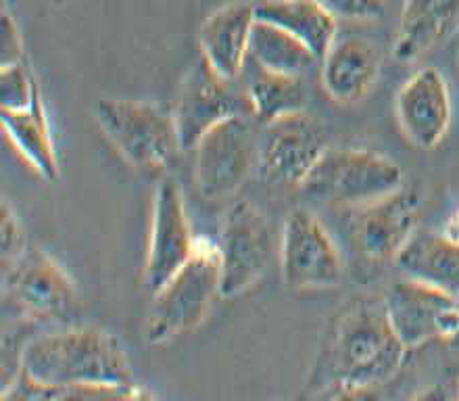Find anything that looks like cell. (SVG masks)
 Instances as JSON below:
<instances>
[{
  "label": "cell",
  "instance_id": "e0dca14e",
  "mask_svg": "<svg viewBox=\"0 0 459 401\" xmlns=\"http://www.w3.org/2000/svg\"><path fill=\"white\" fill-rule=\"evenodd\" d=\"M380 74V50L359 36L336 38L324 55L322 84L334 103L353 105L372 91Z\"/></svg>",
  "mask_w": 459,
  "mask_h": 401
},
{
  "label": "cell",
  "instance_id": "5b68a950",
  "mask_svg": "<svg viewBox=\"0 0 459 401\" xmlns=\"http://www.w3.org/2000/svg\"><path fill=\"white\" fill-rule=\"evenodd\" d=\"M97 124L115 151L134 168H161L180 149L174 116L132 99H100Z\"/></svg>",
  "mask_w": 459,
  "mask_h": 401
},
{
  "label": "cell",
  "instance_id": "d4e9b609",
  "mask_svg": "<svg viewBox=\"0 0 459 401\" xmlns=\"http://www.w3.org/2000/svg\"><path fill=\"white\" fill-rule=\"evenodd\" d=\"M28 251L25 237L19 224L15 209L11 207L9 201L3 203V266H11L17 262L23 253Z\"/></svg>",
  "mask_w": 459,
  "mask_h": 401
},
{
  "label": "cell",
  "instance_id": "d6986e66",
  "mask_svg": "<svg viewBox=\"0 0 459 401\" xmlns=\"http://www.w3.org/2000/svg\"><path fill=\"white\" fill-rule=\"evenodd\" d=\"M255 15L276 28L289 31L303 42L316 59H324L339 31V22L324 0H261Z\"/></svg>",
  "mask_w": 459,
  "mask_h": 401
},
{
  "label": "cell",
  "instance_id": "44dd1931",
  "mask_svg": "<svg viewBox=\"0 0 459 401\" xmlns=\"http://www.w3.org/2000/svg\"><path fill=\"white\" fill-rule=\"evenodd\" d=\"M403 276L459 299V240L445 232H416L394 259Z\"/></svg>",
  "mask_w": 459,
  "mask_h": 401
},
{
  "label": "cell",
  "instance_id": "5bb4252c",
  "mask_svg": "<svg viewBox=\"0 0 459 401\" xmlns=\"http://www.w3.org/2000/svg\"><path fill=\"white\" fill-rule=\"evenodd\" d=\"M394 111L401 132L418 149H435L447 136L454 105L445 75L437 67L413 72L399 88Z\"/></svg>",
  "mask_w": 459,
  "mask_h": 401
},
{
  "label": "cell",
  "instance_id": "8992f818",
  "mask_svg": "<svg viewBox=\"0 0 459 401\" xmlns=\"http://www.w3.org/2000/svg\"><path fill=\"white\" fill-rule=\"evenodd\" d=\"M251 118L226 119L195 146L196 184L205 199L220 201L232 196L259 163L261 134Z\"/></svg>",
  "mask_w": 459,
  "mask_h": 401
},
{
  "label": "cell",
  "instance_id": "7a4b0ae2",
  "mask_svg": "<svg viewBox=\"0 0 459 401\" xmlns=\"http://www.w3.org/2000/svg\"><path fill=\"white\" fill-rule=\"evenodd\" d=\"M22 372L48 389L134 387L124 345L109 330L97 327H72L30 339Z\"/></svg>",
  "mask_w": 459,
  "mask_h": 401
},
{
  "label": "cell",
  "instance_id": "7402d4cb",
  "mask_svg": "<svg viewBox=\"0 0 459 401\" xmlns=\"http://www.w3.org/2000/svg\"><path fill=\"white\" fill-rule=\"evenodd\" d=\"M247 99L251 105V116L267 126L305 111L307 91L303 86V78L272 74L257 67V75L247 88Z\"/></svg>",
  "mask_w": 459,
  "mask_h": 401
},
{
  "label": "cell",
  "instance_id": "7c38bea8",
  "mask_svg": "<svg viewBox=\"0 0 459 401\" xmlns=\"http://www.w3.org/2000/svg\"><path fill=\"white\" fill-rule=\"evenodd\" d=\"M326 151L324 126L301 111L265 126L259 140V168L273 182L301 188Z\"/></svg>",
  "mask_w": 459,
  "mask_h": 401
},
{
  "label": "cell",
  "instance_id": "8fae6325",
  "mask_svg": "<svg viewBox=\"0 0 459 401\" xmlns=\"http://www.w3.org/2000/svg\"><path fill=\"white\" fill-rule=\"evenodd\" d=\"M394 333L407 349L435 339H457L459 299L413 278H399L385 295Z\"/></svg>",
  "mask_w": 459,
  "mask_h": 401
},
{
  "label": "cell",
  "instance_id": "30bf717a",
  "mask_svg": "<svg viewBox=\"0 0 459 401\" xmlns=\"http://www.w3.org/2000/svg\"><path fill=\"white\" fill-rule=\"evenodd\" d=\"M182 151H195L209 130L236 116H251L247 92L236 91L234 82L220 78L205 61H199L182 82L174 111Z\"/></svg>",
  "mask_w": 459,
  "mask_h": 401
},
{
  "label": "cell",
  "instance_id": "3957f363",
  "mask_svg": "<svg viewBox=\"0 0 459 401\" xmlns=\"http://www.w3.org/2000/svg\"><path fill=\"white\" fill-rule=\"evenodd\" d=\"M221 295V264L218 243L196 240L193 257L157 292L146 320V341L151 345L190 333L205 322L215 297Z\"/></svg>",
  "mask_w": 459,
  "mask_h": 401
},
{
  "label": "cell",
  "instance_id": "ac0fdd59",
  "mask_svg": "<svg viewBox=\"0 0 459 401\" xmlns=\"http://www.w3.org/2000/svg\"><path fill=\"white\" fill-rule=\"evenodd\" d=\"M457 28L459 0H405L394 38V59L418 61Z\"/></svg>",
  "mask_w": 459,
  "mask_h": 401
},
{
  "label": "cell",
  "instance_id": "603a6c76",
  "mask_svg": "<svg viewBox=\"0 0 459 401\" xmlns=\"http://www.w3.org/2000/svg\"><path fill=\"white\" fill-rule=\"evenodd\" d=\"M251 59L265 72L303 78L316 57L289 31L257 19L251 36Z\"/></svg>",
  "mask_w": 459,
  "mask_h": 401
},
{
  "label": "cell",
  "instance_id": "4316f807",
  "mask_svg": "<svg viewBox=\"0 0 459 401\" xmlns=\"http://www.w3.org/2000/svg\"><path fill=\"white\" fill-rule=\"evenodd\" d=\"M336 17L372 22L385 15V0H324Z\"/></svg>",
  "mask_w": 459,
  "mask_h": 401
},
{
  "label": "cell",
  "instance_id": "cb8c5ba5",
  "mask_svg": "<svg viewBox=\"0 0 459 401\" xmlns=\"http://www.w3.org/2000/svg\"><path fill=\"white\" fill-rule=\"evenodd\" d=\"M40 92L36 75L25 61L15 65H6L0 72V97H3V109L19 111L28 109L34 103L36 94Z\"/></svg>",
  "mask_w": 459,
  "mask_h": 401
},
{
  "label": "cell",
  "instance_id": "9c48e42d",
  "mask_svg": "<svg viewBox=\"0 0 459 401\" xmlns=\"http://www.w3.org/2000/svg\"><path fill=\"white\" fill-rule=\"evenodd\" d=\"M4 297L25 320H55L74 309L78 291L55 257L28 247L17 262L4 266Z\"/></svg>",
  "mask_w": 459,
  "mask_h": 401
},
{
  "label": "cell",
  "instance_id": "836d02e7",
  "mask_svg": "<svg viewBox=\"0 0 459 401\" xmlns=\"http://www.w3.org/2000/svg\"><path fill=\"white\" fill-rule=\"evenodd\" d=\"M455 401H459V399H455Z\"/></svg>",
  "mask_w": 459,
  "mask_h": 401
},
{
  "label": "cell",
  "instance_id": "277c9868",
  "mask_svg": "<svg viewBox=\"0 0 459 401\" xmlns=\"http://www.w3.org/2000/svg\"><path fill=\"white\" fill-rule=\"evenodd\" d=\"M403 187L397 161L369 149H328L301 190L328 205L361 207Z\"/></svg>",
  "mask_w": 459,
  "mask_h": 401
},
{
  "label": "cell",
  "instance_id": "83f0119b",
  "mask_svg": "<svg viewBox=\"0 0 459 401\" xmlns=\"http://www.w3.org/2000/svg\"><path fill=\"white\" fill-rule=\"evenodd\" d=\"M0 61H3V67L15 65L23 59V40L22 31H19V25L9 11L3 13V36H0Z\"/></svg>",
  "mask_w": 459,
  "mask_h": 401
},
{
  "label": "cell",
  "instance_id": "ba28073f",
  "mask_svg": "<svg viewBox=\"0 0 459 401\" xmlns=\"http://www.w3.org/2000/svg\"><path fill=\"white\" fill-rule=\"evenodd\" d=\"M221 297H238L264 276L272 259V226L248 201L228 209L220 234Z\"/></svg>",
  "mask_w": 459,
  "mask_h": 401
},
{
  "label": "cell",
  "instance_id": "1f68e13d",
  "mask_svg": "<svg viewBox=\"0 0 459 401\" xmlns=\"http://www.w3.org/2000/svg\"><path fill=\"white\" fill-rule=\"evenodd\" d=\"M445 234H447V237H451V239L459 240V209L454 215H451L447 226H445Z\"/></svg>",
  "mask_w": 459,
  "mask_h": 401
},
{
  "label": "cell",
  "instance_id": "f1b7e54d",
  "mask_svg": "<svg viewBox=\"0 0 459 401\" xmlns=\"http://www.w3.org/2000/svg\"><path fill=\"white\" fill-rule=\"evenodd\" d=\"M55 389H48L28 374H19L9 387L3 389V401H50Z\"/></svg>",
  "mask_w": 459,
  "mask_h": 401
},
{
  "label": "cell",
  "instance_id": "9a60e30c",
  "mask_svg": "<svg viewBox=\"0 0 459 401\" xmlns=\"http://www.w3.org/2000/svg\"><path fill=\"white\" fill-rule=\"evenodd\" d=\"M418 215L420 196L407 187L361 205L355 218V239L363 256L372 262L397 259L418 232Z\"/></svg>",
  "mask_w": 459,
  "mask_h": 401
},
{
  "label": "cell",
  "instance_id": "484cf974",
  "mask_svg": "<svg viewBox=\"0 0 459 401\" xmlns=\"http://www.w3.org/2000/svg\"><path fill=\"white\" fill-rule=\"evenodd\" d=\"M50 401H134L132 387H67L55 389Z\"/></svg>",
  "mask_w": 459,
  "mask_h": 401
},
{
  "label": "cell",
  "instance_id": "52a82bcc",
  "mask_svg": "<svg viewBox=\"0 0 459 401\" xmlns=\"http://www.w3.org/2000/svg\"><path fill=\"white\" fill-rule=\"evenodd\" d=\"M280 266L289 289H333L342 280V257L333 234L307 207L292 209L280 245Z\"/></svg>",
  "mask_w": 459,
  "mask_h": 401
},
{
  "label": "cell",
  "instance_id": "4fadbf2b",
  "mask_svg": "<svg viewBox=\"0 0 459 401\" xmlns=\"http://www.w3.org/2000/svg\"><path fill=\"white\" fill-rule=\"evenodd\" d=\"M196 239L190 226L186 203L176 180L159 182L152 199L149 251L144 264V284L157 292L180 267L193 257Z\"/></svg>",
  "mask_w": 459,
  "mask_h": 401
},
{
  "label": "cell",
  "instance_id": "d6a6232c",
  "mask_svg": "<svg viewBox=\"0 0 459 401\" xmlns=\"http://www.w3.org/2000/svg\"><path fill=\"white\" fill-rule=\"evenodd\" d=\"M455 341H457V343H459V333H457V339H455Z\"/></svg>",
  "mask_w": 459,
  "mask_h": 401
},
{
  "label": "cell",
  "instance_id": "4dcf8cb0",
  "mask_svg": "<svg viewBox=\"0 0 459 401\" xmlns=\"http://www.w3.org/2000/svg\"><path fill=\"white\" fill-rule=\"evenodd\" d=\"M410 401H454L449 397L447 389H443V387H430V389H424L422 393H418L416 397L410 399Z\"/></svg>",
  "mask_w": 459,
  "mask_h": 401
},
{
  "label": "cell",
  "instance_id": "2e32d148",
  "mask_svg": "<svg viewBox=\"0 0 459 401\" xmlns=\"http://www.w3.org/2000/svg\"><path fill=\"white\" fill-rule=\"evenodd\" d=\"M257 15L255 6L247 3H230L220 6L201 25L199 44L203 61L220 78L236 82L242 74L247 57H251V36Z\"/></svg>",
  "mask_w": 459,
  "mask_h": 401
},
{
  "label": "cell",
  "instance_id": "6da1fadb",
  "mask_svg": "<svg viewBox=\"0 0 459 401\" xmlns=\"http://www.w3.org/2000/svg\"><path fill=\"white\" fill-rule=\"evenodd\" d=\"M407 347L394 333L385 299L357 297L336 316L317 362L316 387L382 385L403 364Z\"/></svg>",
  "mask_w": 459,
  "mask_h": 401
},
{
  "label": "cell",
  "instance_id": "ffe728a7",
  "mask_svg": "<svg viewBox=\"0 0 459 401\" xmlns=\"http://www.w3.org/2000/svg\"><path fill=\"white\" fill-rule=\"evenodd\" d=\"M0 122H3L4 136L9 138V143L15 146V151L30 163V168L42 180H59L61 165L59 157H56V146L53 140V132H50L42 92L36 94L34 103L28 109H3Z\"/></svg>",
  "mask_w": 459,
  "mask_h": 401
},
{
  "label": "cell",
  "instance_id": "f546056e",
  "mask_svg": "<svg viewBox=\"0 0 459 401\" xmlns=\"http://www.w3.org/2000/svg\"><path fill=\"white\" fill-rule=\"evenodd\" d=\"M328 401H382L378 385H344L333 389Z\"/></svg>",
  "mask_w": 459,
  "mask_h": 401
}]
</instances>
